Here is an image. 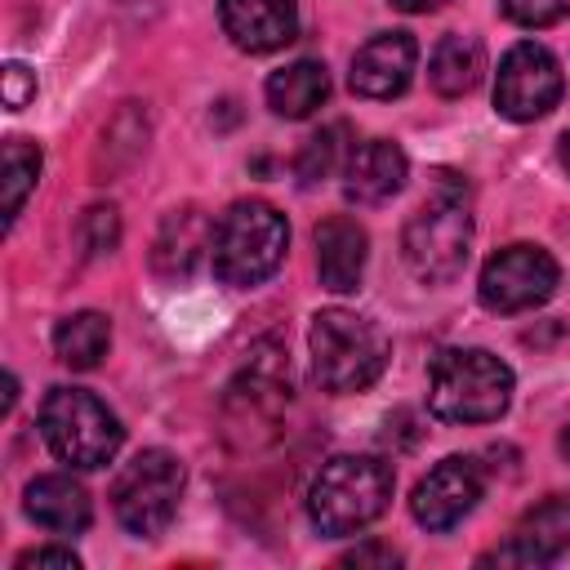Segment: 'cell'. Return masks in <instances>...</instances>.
Returning a JSON list of instances; mask_svg holds the SVG:
<instances>
[{
  "mask_svg": "<svg viewBox=\"0 0 570 570\" xmlns=\"http://www.w3.org/2000/svg\"><path fill=\"white\" fill-rule=\"evenodd\" d=\"M472 249V205L468 183L450 169L436 174L432 196L405 218L401 232V258L423 285H445L463 272Z\"/></svg>",
  "mask_w": 570,
  "mask_h": 570,
  "instance_id": "cell-1",
  "label": "cell"
},
{
  "mask_svg": "<svg viewBox=\"0 0 570 570\" xmlns=\"http://www.w3.org/2000/svg\"><path fill=\"white\" fill-rule=\"evenodd\" d=\"M392 490H396L392 463L374 454H334L312 476L307 517L325 539H343L379 521L392 503Z\"/></svg>",
  "mask_w": 570,
  "mask_h": 570,
  "instance_id": "cell-2",
  "label": "cell"
},
{
  "mask_svg": "<svg viewBox=\"0 0 570 570\" xmlns=\"http://www.w3.org/2000/svg\"><path fill=\"white\" fill-rule=\"evenodd\" d=\"M307 347H312V379L334 396L365 392L387 370V356H392L383 325L347 307L316 312L307 330Z\"/></svg>",
  "mask_w": 570,
  "mask_h": 570,
  "instance_id": "cell-3",
  "label": "cell"
},
{
  "mask_svg": "<svg viewBox=\"0 0 570 570\" xmlns=\"http://www.w3.org/2000/svg\"><path fill=\"white\" fill-rule=\"evenodd\" d=\"M512 405V370L485 347H450L428 370V410L441 423H494Z\"/></svg>",
  "mask_w": 570,
  "mask_h": 570,
  "instance_id": "cell-4",
  "label": "cell"
},
{
  "mask_svg": "<svg viewBox=\"0 0 570 570\" xmlns=\"http://www.w3.org/2000/svg\"><path fill=\"white\" fill-rule=\"evenodd\" d=\"M289 249V223L276 205L267 200H236L227 214L214 223V276L232 289H254L263 285Z\"/></svg>",
  "mask_w": 570,
  "mask_h": 570,
  "instance_id": "cell-5",
  "label": "cell"
},
{
  "mask_svg": "<svg viewBox=\"0 0 570 570\" xmlns=\"http://www.w3.org/2000/svg\"><path fill=\"white\" fill-rule=\"evenodd\" d=\"M289 405V361L281 347H254L249 365L223 392V436L232 450L249 454L281 436V419Z\"/></svg>",
  "mask_w": 570,
  "mask_h": 570,
  "instance_id": "cell-6",
  "label": "cell"
},
{
  "mask_svg": "<svg viewBox=\"0 0 570 570\" xmlns=\"http://www.w3.org/2000/svg\"><path fill=\"white\" fill-rule=\"evenodd\" d=\"M40 436L62 463H71L80 472H94V468H107L116 459V450L125 441V428L107 410V401H98L94 392L49 387V396L40 401Z\"/></svg>",
  "mask_w": 570,
  "mask_h": 570,
  "instance_id": "cell-7",
  "label": "cell"
},
{
  "mask_svg": "<svg viewBox=\"0 0 570 570\" xmlns=\"http://www.w3.org/2000/svg\"><path fill=\"white\" fill-rule=\"evenodd\" d=\"M183 485L187 472L169 450H138L111 481V512L129 534L156 539L174 521Z\"/></svg>",
  "mask_w": 570,
  "mask_h": 570,
  "instance_id": "cell-8",
  "label": "cell"
},
{
  "mask_svg": "<svg viewBox=\"0 0 570 570\" xmlns=\"http://www.w3.org/2000/svg\"><path fill=\"white\" fill-rule=\"evenodd\" d=\"M557 285H561L557 258H552L543 245L517 240V245H503V249H494V254L485 258L476 294H481V303H485L490 312L517 316V312H530V307L548 303V298L557 294Z\"/></svg>",
  "mask_w": 570,
  "mask_h": 570,
  "instance_id": "cell-9",
  "label": "cell"
},
{
  "mask_svg": "<svg viewBox=\"0 0 570 570\" xmlns=\"http://www.w3.org/2000/svg\"><path fill=\"white\" fill-rule=\"evenodd\" d=\"M561 102V62L552 58V49L521 40L503 53L499 76H494V107L499 116L525 125L548 116Z\"/></svg>",
  "mask_w": 570,
  "mask_h": 570,
  "instance_id": "cell-10",
  "label": "cell"
},
{
  "mask_svg": "<svg viewBox=\"0 0 570 570\" xmlns=\"http://www.w3.org/2000/svg\"><path fill=\"white\" fill-rule=\"evenodd\" d=\"M481 490H485L481 463H476L472 454H450V459H441V463L414 485L410 512H414V521H419L423 530H450V525H459V521L476 508Z\"/></svg>",
  "mask_w": 570,
  "mask_h": 570,
  "instance_id": "cell-11",
  "label": "cell"
},
{
  "mask_svg": "<svg viewBox=\"0 0 570 570\" xmlns=\"http://www.w3.org/2000/svg\"><path fill=\"white\" fill-rule=\"evenodd\" d=\"M566 548H570V499L548 494L517 521L503 548L481 557V566H548Z\"/></svg>",
  "mask_w": 570,
  "mask_h": 570,
  "instance_id": "cell-12",
  "label": "cell"
},
{
  "mask_svg": "<svg viewBox=\"0 0 570 570\" xmlns=\"http://www.w3.org/2000/svg\"><path fill=\"white\" fill-rule=\"evenodd\" d=\"M414 62H419V45L410 31H383L374 40H365L352 53V71L347 85L361 98H396L410 89L414 80Z\"/></svg>",
  "mask_w": 570,
  "mask_h": 570,
  "instance_id": "cell-13",
  "label": "cell"
},
{
  "mask_svg": "<svg viewBox=\"0 0 570 570\" xmlns=\"http://www.w3.org/2000/svg\"><path fill=\"white\" fill-rule=\"evenodd\" d=\"M227 40L245 53H276L298 36V0H218Z\"/></svg>",
  "mask_w": 570,
  "mask_h": 570,
  "instance_id": "cell-14",
  "label": "cell"
},
{
  "mask_svg": "<svg viewBox=\"0 0 570 570\" xmlns=\"http://www.w3.org/2000/svg\"><path fill=\"white\" fill-rule=\"evenodd\" d=\"M214 245V223L200 205H178L160 218L156 227V240H151V272L160 281H187L205 249Z\"/></svg>",
  "mask_w": 570,
  "mask_h": 570,
  "instance_id": "cell-15",
  "label": "cell"
},
{
  "mask_svg": "<svg viewBox=\"0 0 570 570\" xmlns=\"http://www.w3.org/2000/svg\"><path fill=\"white\" fill-rule=\"evenodd\" d=\"M316 240V276L330 294H352L361 289L365 258H370V236L352 214H330L312 232Z\"/></svg>",
  "mask_w": 570,
  "mask_h": 570,
  "instance_id": "cell-16",
  "label": "cell"
},
{
  "mask_svg": "<svg viewBox=\"0 0 570 570\" xmlns=\"http://www.w3.org/2000/svg\"><path fill=\"white\" fill-rule=\"evenodd\" d=\"M405 178H410L405 151L387 138H365L361 147H352L343 165V196L352 205H383L405 187Z\"/></svg>",
  "mask_w": 570,
  "mask_h": 570,
  "instance_id": "cell-17",
  "label": "cell"
},
{
  "mask_svg": "<svg viewBox=\"0 0 570 570\" xmlns=\"http://www.w3.org/2000/svg\"><path fill=\"white\" fill-rule=\"evenodd\" d=\"M22 499H27V517L53 534H80L89 525V494L80 481L62 476V472L36 476Z\"/></svg>",
  "mask_w": 570,
  "mask_h": 570,
  "instance_id": "cell-18",
  "label": "cell"
},
{
  "mask_svg": "<svg viewBox=\"0 0 570 570\" xmlns=\"http://www.w3.org/2000/svg\"><path fill=\"white\" fill-rule=\"evenodd\" d=\"M325 98H330V71L316 58H298V62H289V67L267 76V107L276 116H285V120L312 116Z\"/></svg>",
  "mask_w": 570,
  "mask_h": 570,
  "instance_id": "cell-19",
  "label": "cell"
},
{
  "mask_svg": "<svg viewBox=\"0 0 570 570\" xmlns=\"http://www.w3.org/2000/svg\"><path fill=\"white\" fill-rule=\"evenodd\" d=\"M485 76V49L476 36H441L428 62V80L441 98H463Z\"/></svg>",
  "mask_w": 570,
  "mask_h": 570,
  "instance_id": "cell-20",
  "label": "cell"
},
{
  "mask_svg": "<svg viewBox=\"0 0 570 570\" xmlns=\"http://www.w3.org/2000/svg\"><path fill=\"white\" fill-rule=\"evenodd\" d=\"M147 147V111L138 102H125L107 129H102V142H98V156H94V174L98 183H111L116 174H125Z\"/></svg>",
  "mask_w": 570,
  "mask_h": 570,
  "instance_id": "cell-21",
  "label": "cell"
},
{
  "mask_svg": "<svg viewBox=\"0 0 570 570\" xmlns=\"http://www.w3.org/2000/svg\"><path fill=\"white\" fill-rule=\"evenodd\" d=\"M111 347V321L102 312H71L53 330V352L71 370H94Z\"/></svg>",
  "mask_w": 570,
  "mask_h": 570,
  "instance_id": "cell-22",
  "label": "cell"
},
{
  "mask_svg": "<svg viewBox=\"0 0 570 570\" xmlns=\"http://www.w3.org/2000/svg\"><path fill=\"white\" fill-rule=\"evenodd\" d=\"M347 138H352L347 120H334V125L316 129V134L298 147V156H294V178H298L303 187L325 183L334 169L347 165V156H352V147H356V142H347Z\"/></svg>",
  "mask_w": 570,
  "mask_h": 570,
  "instance_id": "cell-23",
  "label": "cell"
},
{
  "mask_svg": "<svg viewBox=\"0 0 570 570\" xmlns=\"http://www.w3.org/2000/svg\"><path fill=\"white\" fill-rule=\"evenodd\" d=\"M40 178V147L27 138L4 142V223H13Z\"/></svg>",
  "mask_w": 570,
  "mask_h": 570,
  "instance_id": "cell-24",
  "label": "cell"
},
{
  "mask_svg": "<svg viewBox=\"0 0 570 570\" xmlns=\"http://www.w3.org/2000/svg\"><path fill=\"white\" fill-rule=\"evenodd\" d=\"M80 245L89 258L98 254H111L120 245V214L116 205H89L85 218H80Z\"/></svg>",
  "mask_w": 570,
  "mask_h": 570,
  "instance_id": "cell-25",
  "label": "cell"
},
{
  "mask_svg": "<svg viewBox=\"0 0 570 570\" xmlns=\"http://www.w3.org/2000/svg\"><path fill=\"white\" fill-rule=\"evenodd\" d=\"M503 18H512L517 27H552L566 18L570 0H499Z\"/></svg>",
  "mask_w": 570,
  "mask_h": 570,
  "instance_id": "cell-26",
  "label": "cell"
},
{
  "mask_svg": "<svg viewBox=\"0 0 570 570\" xmlns=\"http://www.w3.org/2000/svg\"><path fill=\"white\" fill-rule=\"evenodd\" d=\"M13 570H80V557L71 548H27L18 552Z\"/></svg>",
  "mask_w": 570,
  "mask_h": 570,
  "instance_id": "cell-27",
  "label": "cell"
},
{
  "mask_svg": "<svg viewBox=\"0 0 570 570\" xmlns=\"http://www.w3.org/2000/svg\"><path fill=\"white\" fill-rule=\"evenodd\" d=\"M31 98H36V71H27L22 62H9L4 67V107L22 111Z\"/></svg>",
  "mask_w": 570,
  "mask_h": 570,
  "instance_id": "cell-28",
  "label": "cell"
},
{
  "mask_svg": "<svg viewBox=\"0 0 570 570\" xmlns=\"http://www.w3.org/2000/svg\"><path fill=\"white\" fill-rule=\"evenodd\" d=\"M396 561H401V552L392 543H379V539H370L343 557V566H396Z\"/></svg>",
  "mask_w": 570,
  "mask_h": 570,
  "instance_id": "cell-29",
  "label": "cell"
},
{
  "mask_svg": "<svg viewBox=\"0 0 570 570\" xmlns=\"http://www.w3.org/2000/svg\"><path fill=\"white\" fill-rule=\"evenodd\" d=\"M392 9H401V13H432V9H441L445 0H387Z\"/></svg>",
  "mask_w": 570,
  "mask_h": 570,
  "instance_id": "cell-30",
  "label": "cell"
},
{
  "mask_svg": "<svg viewBox=\"0 0 570 570\" xmlns=\"http://www.w3.org/2000/svg\"><path fill=\"white\" fill-rule=\"evenodd\" d=\"M557 156H561V165L570 169V129H566V134L557 138Z\"/></svg>",
  "mask_w": 570,
  "mask_h": 570,
  "instance_id": "cell-31",
  "label": "cell"
},
{
  "mask_svg": "<svg viewBox=\"0 0 570 570\" xmlns=\"http://www.w3.org/2000/svg\"><path fill=\"white\" fill-rule=\"evenodd\" d=\"M561 454H566V459H570V428H566V432H561Z\"/></svg>",
  "mask_w": 570,
  "mask_h": 570,
  "instance_id": "cell-32",
  "label": "cell"
}]
</instances>
